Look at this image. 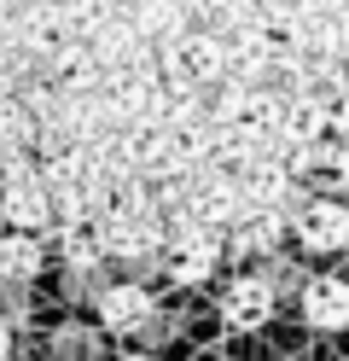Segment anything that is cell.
<instances>
[{
  "mask_svg": "<svg viewBox=\"0 0 349 361\" xmlns=\"http://www.w3.org/2000/svg\"><path fill=\"white\" fill-rule=\"evenodd\" d=\"M221 262V239L198 228L192 216H169V239H163V268L175 286H204Z\"/></svg>",
  "mask_w": 349,
  "mask_h": 361,
  "instance_id": "1",
  "label": "cell"
},
{
  "mask_svg": "<svg viewBox=\"0 0 349 361\" xmlns=\"http://www.w3.org/2000/svg\"><path fill=\"white\" fill-rule=\"evenodd\" d=\"M0 216H6L18 233L41 228V221L53 216V187H47V175L30 169L23 157H12V164H6V180H0Z\"/></svg>",
  "mask_w": 349,
  "mask_h": 361,
  "instance_id": "2",
  "label": "cell"
},
{
  "mask_svg": "<svg viewBox=\"0 0 349 361\" xmlns=\"http://www.w3.org/2000/svg\"><path fill=\"white\" fill-rule=\"evenodd\" d=\"M186 216L198 221V228H233V221L245 216V198H239V180L221 175V169H192V192H186Z\"/></svg>",
  "mask_w": 349,
  "mask_h": 361,
  "instance_id": "3",
  "label": "cell"
},
{
  "mask_svg": "<svg viewBox=\"0 0 349 361\" xmlns=\"http://www.w3.org/2000/svg\"><path fill=\"white\" fill-rule=\"evenodd\" d=\"M291 228H297V239L309 251H343L349 245V210L338 198H302L291 210Z\"/></svg>",
  "mask_w": 349,
  "mask_h": 361,
  "instance_id": "4",
  "label": "cell"
},
{
  "mask_svg": "<svg viewBox=\"0 0 349 361\" xmlns=\"http://www.w3.org/2000/svg\"><path fill=\"white\" fill-rule=\"evenodd\" d=\"M268 314H274V280L239 274V280L221 291V321H227V326L256 332V326H268Z\"/></svg>",
  "mask_w": 349,
  "mask_h": 361,
  "instance_id": "5",
  "label": "cell"
},
{
  "mask_svg": "<svg viewBox=\"0 0 349 361\" xmlns=\"http://www.w3.org/2000/svg\"><path fill=\"white\" fill-rule=\"evenodd\" d=\"M302 321L314 332H343L349 326V280H338V274L302 280Z\"/></svg>",
  "mask_w": 349,
  "mask_h": 361,
  "instance_id": "6",
  "label": "cell"
},
{
  "mask_svg": "<svg viewBox=\"0 0 349 361\" xmlns=\"http://www.w3.org/2000/svg\"><path fill=\"white\" fill-rule=\"evenodd\" d=\"M93 303H99L105 332H146V326H152V291H146V286H134V280L105 286Z\"/></svg>",
  "mask_w": 349,
  "mask_h": 361,
  "instance_id": "7",
  "label": "cell"
},
{
  "mask_svg": "<svg viewBox=\"0 0 349 361\" xmlns=\"http://www.w3.org/2000/svg\"><path fill=\"white\" fill-rule=\"evenodd\" d=\"M286 210H245L239 221H233V251L239 257H274L279 251V239H286Z\"/></svg>",
  "mask_w": 349,
  "mask_h": 361,
  "instance_id": "8",
  "label": "cell"
},
{
  "mask_svg": "<svg viewBox=\"0 0 349 361\" xmlns=\"http://www.w3.org/2000/svg\"><path fill=\"white\" fill-rule=\"evenodd\" d=\"M326 105L314 99V94H286V117H279V140H286L291 152L297 146H314V140H326Z\"/></svg>",
  "mask_w": 349,
  "mask_h": 361,
  "instance_id": "9",
  "label": "cell"
},
{
  "mask_svg": "<svg viewBox=\"0 0 349 361\" xmlns=\"http://www.w3.org/2000/svg\"><path fill=\"white\" fill-rule=\"evenodd\" d=\"M41 262H47V251H41V239H30V233H6L0 239V280H35L41 274Z\"/></svg>",
  "mask_w": 349,
  "mask_h": 361,
  "instance_id": "10",
  "label": "cell"
},
{
  "mask_svg": "<svg viewBox=\"0 0 349 361\" xmlns=\"http://www.w3.org/2000/svg\"><path fill=\"white\" fill-rule=\"evenodd\" d=\"M30 146H35V117L18 105V94L0 99V157L12 164V157H23Z\"/></svg>",
  "mask_w": 349,
  "mask_h": 361,
  "instance_id": "11",
  "label": "cell"
},
{
  "mask_svg": "<svg viewBox=\"0 0 349 361\" xmlns=\"http://www.w3.org/2000/svg\"><path fill=\"white\" fill-rule=\"evenodd\" d=\"M320 105H326V128L349 140V76H343V82H338V87H332V94H326Z\"/></svg>",
  "mask_w": 349,
  "mask_h": 361,
  "instance_id": "12",
  "label": "cell"
},
{
  "mask_svg": "<svg viewBox=\"0 0 349 361\" xmlns=\"http://www.w3.org/2000/svg\"><path fill=\"white\" fill-rule=\"evenodd\" d=\"M0 361H12V321H0Z\"/></svg>",
  "mask_w": 349,
  "mask_h": 361,
  "instance_id": "13",
  "label": "cell"
},
{
  "mask_svg": "<svg viewBox=\"0 0 349 361\" xmlns=\"http://www.w3.org/2000/svg\"><path fill=\"white\" fill-rule=\"evenodd\" d=\"M123 361H152V355H123Z\"/></svg>",
  "mask_w": 349,
  "mask_h": 361,
  "instance_id": "14",
  "label": "cell"
}]
</instances>
